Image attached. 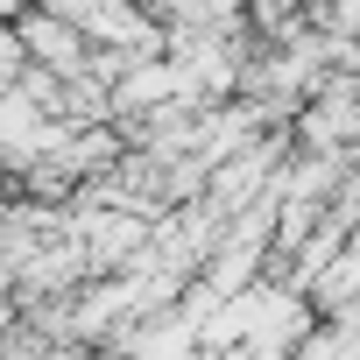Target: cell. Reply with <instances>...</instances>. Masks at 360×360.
Returning <instances> with one entry per match:
<instances>
[{"mask_svg":"<svg viewBox=\"0 0 360 360\" xmlns=\"http://www.w3.org/2000/svg\"><path fill=\"white\" fill-rule=\"evenodd\" d=\"M22 43H29V50H43V64H57V71H71V64L85 57V50H78V36H71L64 22H50V15H43V22H22Z\"/></svg>","mask_w":360,"mask_h":360,"instance_id":"6da1fadb","label":"cell"}]
</instances>
